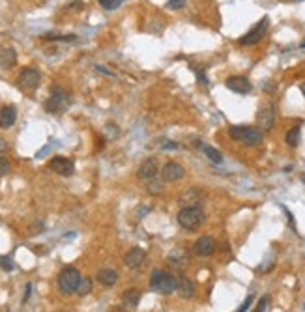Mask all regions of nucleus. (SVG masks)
<instances>
[{"instance_id": "1", "label": "nucleus", "mask_w": 305, "mask_h": 312, "mask_svg": "<svg viewBox=\"0 0 305 312\" xmlns=\"http://www.w3.org/2000/svg\"><path fill=\"white\" fill-rule=\"evenodd\" d=\"M228 136L234 142H241L243 146H258L264 140L262 129L251 126H232L228 128Z\"/></svg>"}, {"instance_id": "2", "label": "nucleus", "mask_w": 305, "mask_h": 312, "mask_svg": "<svg viewBox=\"0 0 305 312\" xmlns=\"http://www.w3.org/2000/svg\"><path fill=\"white\" fill-rule=\"evenodd\" d=\"M178 280H180V277H176L174 273H167L163 270H154L152 271V277H150V288L163 294V296H170V294H174L178 290Z\"/></svg>"}, {"instance_id": "3", "label": "nucleus", "mask_w": 305, "mask_h": 312, "mask_svg": "<svg viewBox=\"0 0 305 312\" xmlns=\"http://www.w3.org/2000/svg\"><path fill=\"white\" fill-rule=\"evenodd\" d=\"M204 219H206V215L200 206H184L176 215L178 224L184 228V230H189V232L199 230V228L202 226Z\"/></svg>"}, {"instance_id": "4", "label": "nucleus", "mask_w": 305, "mask_h": 312, "mask_svg": "<svg viewBox=\"0 0 305 312\" xmlns=\"http://www.w3.org/2000/svg\"><path fill=\"white\" fill-rule=\"evenodd\" d=\"M71 105V98L70 94L66 92L64 88H60V86H55L53 90H51V96L47 103H45V108H47V112L51 114H64Z\"/></svg>"}, {"instance_id": "5", "label": "nucleus", "mask_w": 305, "mask_h": 312, "mask_svg": "<svg viewBox=\"0 0 305 312\" xmlns=\"http://www.w3.org/2000/svg\"><path fill=\"white\" fill-rule=\"evenodd\" d=\"M81 278L83 277L75 268H66L58 275V288H60L62 294H73V292H77Z\"/></svg>"}, {"instance_id": "6", "label": "nucleus", "mask_w": 305, "mask_h": 312, "mask_svg": "<svg viewBox=\"0 0 305 312\" xmlns=\"http://www.w3.org/2000/svg\"><path fill=\"white\" fill-rule=\"evenodd\" d=\"M268 28H270V17H262L247 34L240 38V43L241 45H256L258 42H262V38L266 36Z\"/></svg>"}, {"instance_id": "7", "label": "nucleus", "mask_w": 305, "mask_h": 312, "mask_svg": "<svg viewBox=\"0 0 305 312\" xmlns=\"http://www.w3.org/2000/svg\"><path fill=\"white\" fill-rule=\"evenodd\" d=\"M40 80H42V75L36 68H25L17 77V86L25 92H32L40 86Z\"/></svg>"}, {"instance_id": "8", "label": "nucleus", "mask_w": 305, "mask_h": 312, "mask_svg": "<svg viewBox=\"0 0 305 312\" xmlns=\"http://www.w3.org/2000/svg\"><path fill=\"white\" fill-rule=\"evenodd\" d=\"M49 168L53 172H57L58 176L70 178L75 172V163L71 159H68V157H53L49 161Z\"/></svg>"}, {"instance_id": "9", "label": "nucleus", "mask_w": 305, "mask_h": 312, "mask_svg": "<svg viewBox=\"0 0 305 312\" xmlns=\"http://www.w3.org/2000/svg\"><path fill=\"white\" fill-rule=\"evenodd\" d=\"M159 174V161H157V157H148V159H144L139 166V170H137V176L141 178L142 182H150V180H154V178Z\"/></svg>"}, {"instance_id": "10", "label": "nucleus", "mask_w": 305, "mask_h": 312, "mask_svg": "<svg viewBox=\"0 0 305 312\" xmlns=\"http://www.w3.org/2000/svg\"><path fill=\"white\" fill-rule=\"evenodd\" d=\"M185 176V170L184 166L176 161H169V163L165 164L163 168H161V180L167 182V184H174V182H180L182 178Z\"/></svg>"}, {"instance_id": "11", "label": "nucleus", "mask_w": 305, "mask_h": 312, "mask_svg": "<svg viewBox=\"0 0 305 312\" xmlns=\"http://www.w3.org/2000/svg\"><path fill=\"white\" fill-rule=\"evenodd\" d=\"M256 124L258 128L264 129V131H270L275 124V106L273 105H264L260 106V110L256 114Z\"/></svg>"}, {"instance_id": "12", "label": "nucleus", "mask_w": 305, "mask_h": 312, "mask_svg": "<svg viewBox=\"0 0 305 312\" xmlns=\"http://www.w3.org/2000/svg\"><path fill=\"white\" fill-rule=\"evenodd\" d=\"M180 204L182 206H202L204 204V192L197 187H189L180 194Z\"/></svg>"}, {"instance_id": "13", "label": "nucleus", "mask_w": 305, "mask_h": 312, "mask_svg": "<svg viewBox=\"0 0 305 312\" xmlns=\"http://www.w3.org/2000/svg\"><path fill=\"white\" fill-rule=\"evenodd\" d=\"M215 242H213V238H210V236H202V238H199L197 242H195V245H193V252L197 256H200V258H204V256H212L213 252H215Z\"/></svg>"}, {"instance_id": "14", "label": "nucleus", "mask_w": 305, "mask_h": 312, "mask_svg": "<svg viewBox=\"0 0 305 312\" xmlns=\"http://www.w3.org/2000/svg\"><path fill=\"white\" fill-rule=\"evenodd\" d=\"M227 88L234 94H249L253 90V84L249 82L247 77H241V75H234V77L227 78Z\"/></svg>"}, {"instance_id": "15", "label": "nucleus", "mask_w": 305, "mask_h": 312, "mask_svg": "<svg viewBox=\"0 0 305 312\" xmlns=\"http://www.w3.org/2000/svg\"><path fill=\"white\" fill-rule=\"evenodd\" d=\"M146 260V252L141 247H133L128 254L124 256V264L128 266L129 270H139Z\"/></svg>"}, {"instance_id": "16", "label": "nucleus", "mask_w": 305, "mask_h": 312, "mask_svg": "<svg viewBox=\"0 0 305 312\" xmlns=\"http://www.w3.org/2000/svg\"><path fill=\"white\" fill-rule=\"evenodd\" d=\"M169 264L170 266H174V268H185L187 264H189V254H187V250L185 248H182V247H176L174 250H170L169 252Z\"/></svg>"}, {"instance_id": "17", "label": "nucleus", "mask_w": 305, "mask_h": 312, "mask_svg": "<svg viewBox=\"0 0 305 312\" xmlns=\"http://www.w3.org/2000/svg\"><path fill=\"white\" fill-rule=\"evenodd\" d=\"M17 120V108L14 105H8L0 110V128L10 129Z\"/></svg>"}, {"instance_id": "18", "label": "nucleus", "mask_w": 305, "mask_h": 312, "mask_svg": "<svg viewBox=\"0 0 305 312\" xmlns=\"http://www.w3.org/2000/svg\"><path fill=\"white\" fill-rule=\"evenodd\" d=\"M176 292L180 294V298L182 299H191L193 296H195V284H193V280H189L187 277H180Z\"/></svg>"}, {"instance_id": "19", "label": "nucleus", "mask_w": 305, "mask_h": 312, "mask_svg": "<svg viewBox=\"0 0 305 312\" xmlns=\"http://www.w3.org/2000/svg\"><path fill=\"white\" fill-rule=\"evenodd\" d=\"M98 282L111 288V286L118 282V273L114 270H100L98 271Z\"/></svg>"}, {"instance_id": "20", "label": "nucleus", "mask_w": 305, "mask_h": 312, "mask_svg": "<svg viewBox=\"0 0 305 312\" xmlns=\"http://www.w3.org/2000/svg\"><path fill=\"white\" fill-rule=\"evenodd\" d=\"M122 301L126 303V306H137L139 305V301H141V292L137 290V288H131V290H126L122 294Z\"/></svg>"}, {"instance_id": "21", "label": "nucleus", "mask_w": 305, "mask_h": 312, "mask_svg": "<svg viewBox=\"0 0 305 312\" xmlns=\"http://www.w3.org/2000/svg\"><path fill=\"white\" fill-rule=\"evenodd\" d=\"M299 138H301V128L299 126H294V128L288 129V133L284 135V142L290 146V148H296L299 144Z\"/></svg>"}, {"instance_id": "22", "label": "nucleus", "mask_w": 305, "mask_h": 312, "mask_svg": "<svg viewBox=\"0 0 305 312\" xmlns=\"http://www.w3.org/2000/svg\"><path fill=\"white\" fill-rule=\"evenodd\" d=\"M15 50L14 49H2L0 50V68H12L15 64Z\"/></svg>"}, {"instance_id": "23", "label": "nucleus", "mask_w": 305, "mask_h": 312, "mask_svg": "<svg viewBox=\"0 0 305 312\" xmlns=\"http://www.w3.org/2000/svg\"><path fill=\"white\" fill-rule=\"evenodd\" d=\"M200 150L204 152V156L208 157L212 163H215V164L223 163V156L219 154V150H215L213 146H208V144H202V146H200Z\"/></svg>"}, {"instance_id": "24", "label": "nucleus", "mask_w": 305, "mask_h": 312, "mask_svg": "<svg viewBox=\"0 0 305 312\" xmlns=\"http://www.w3.org/2000/svg\"><path fill=\"white\" fill-rule=\"evenodd\" d=\"M90 292H92V280H90L88 277H83L77 286V294L79 296H88Z\"/></svg>"}, {"instance_id": "25", "label": "nucleus", "mask_w": 305, "mask_h": 312, "mask_svg": "<svg viewBox=\"0 0 305 312\" xmlns=\"http://www.w3.org/2000/svg\"><path fill=\"white\" fill-rule=\"evenodd\" d=\"M43 40H49V42H75L77 40V36H55V34H47L43 36Z\"/></svg>"}, {"instance_id": "26", "label": "nucleus", "mask_w": 305, "mask_h": 312, "mask_svg": "<svg viewBox=\"0 0 305 312\" xmlns=\"http://www.w3.org/2000/svg\"><path fill=\"white\" fill-rule=\"evenodd\" d=\"M161 191H163V184H161V182H157L156 178H154V180H150L148 182V192L150 194H159Z\"/></svg>"}, {"instance_id": "27", "label": "nucleus", "mask_w": 305, "mask_h": 312, "mask_svg": "<svg viewBox=\"0 0 305 312\" xmlns=\"http://www.w3.org/2000/svg\"><path fill=\"white\" fill-rule=\"evenodd\" d=\"M0 268L4 271H14V260L10 256H0Z\"/></svg>"}, {"instance_id": "28", "label": "nucleus", "mask_w": 305, "mask_h": 312, "mask_svg": "<svg viewBox=\"0 0 305 312\" xmlns=\"http://www.w3.org/2000/svg\"><path fill=\"white\" fill-rule=\"evenodd\" d=\"M122 2H124V0H100V4L105 8V10H116Z\"/></svg>"}, {"instance_id": "29", "label": "nucleus", "mask_w": 305, "mask_h": 312, "mask_svg": "<svg viewBox=\"0 0 305 312\" xmlns=\"http://www.w3.org/2000/svg\"><path fill=\"white\" fill-rule=\"evenodd\" d=\"M10 161H8L6 157H0V176H6L8 172H10Z\"/></svg>"}, {"instance_id": "30", "label": "nucleus", "mask_w": 305, "mask_h": 312, "mask_svg": "<svg viewBox=\"0 0 305 312\" xmlns=\"http://www.w3.org/2000/svg\"><path fill=\"white\" fill-rule=\"evenodd\" d=\"M268 305H270V296H264V298L258 301V305H256L255 310L256 312H264L266 308H268Z\"/></svg>"}, {"instance_id": "31", "label": "nucleus", "mask_w": 305, "mask_h": 312, "mask_svg": "<svg viewBox=\"0 0 305 312\" xmlns=\"http://www.w3.org/2000/svg\"><path fill=\"white\" fill-rule=\"evenodd\" d=\"M185 6V0H169L167 2V8L169 10H182Z\"/></svg>"}, {"instance_id": "32", "label": "nucleus", "mask_w": 305, "mask_h": 312, "mask_svg": "<svg viewBox=\"0 0 305 312\" xmlns=\"http://www.w3.org/2000/svg\"><path fill=\"white\" fill-rule=\"evenodd\" d=\"M253 299H255V296H249V298L243 301V305L238 308V312H245V310H247L249 306H251V303H253Z\"/></svg>"}, {"instance_id": "33", "label": "nucleus", "mask_w": 305, "mask_h": 312, "mask_svg": "<svg viewBox=\"0 0 305 312\" xmlns=\"http://www.w3.org/2000/svg\"><path fill=\"white\" fill-rule=\"evenodd\" d=\"M197 78H199V84L208 86V77H206V75L200 70H197Z\"/></svg>"}, {"instance_id": "34", "label": "nucleus", "mask_w": 305, "mask_h": 312, "mask_svg": "<svg viewBox=\"0 0 305 312\" xmlns=\"http://www.w3.org/2000/svg\"><path fill=\"white\" fill-rule=\"evenodd\" d=\"M96 71H100V73H105V75H109V77H114V73H113V71L105 70L103 66H96Z\"/></svg>"}, {"instance_id": "35", "label": "nucleus", "mask_w": 305, "mask_h": 312, "mask_svg": "<svg viewBox=\"0 0 305 312\" xmlns=\"http://www.w3.org/2000/svg\"><path fill=\"white\" fill-rule=\"evenodd\" d=\"M4 152H8V142H6V138L0 136V154H4Z\"/></svg>"}, {"instance_id": "36", "label": "nucleus", "mask_w": 305, "mask_h": 312, "mask_svg": "<svg viewBox=\"0 0 305 312\" xmlns=\"http://www.w3.org/2000/svg\"><path fill=\"white\" fill-rule=\"evenodd\" d=\"M161 148H163V150H172V148L176 150V148H178V144H176V142H167V144H163Z\"/></svg>"}, {"instance_id": "37", "label": "nucleus", "mask_w": 305, "mask_h": 312, "mask_svg": "<svg viewBox=\"0 0 305 312\" xmlns=\"http://www.w3.org/2000/svg\"><path fill=\"white\" fill-rule=\"evenodd\" d=\"M30 290H32V284H27V294H25V301L30 298Z\"/></svg>"}, {"instance_id": "38", "label": "nucleus", "mask_w": 305, "mask_h": 312, "mask_svg": "<svg viewBox=\"0 0 305 312\" xmlns=\"http://www.w3.org/2000/svg\"><path fill=\"white\" fill-rule=\"evenodd\" d=\"M299 90H301V94H303V98H305V82H301V84H299Z\"/></svg>"}, {"instance_id": "39", "label": "nucleus", "mask_w": 305, "mask_h": 312, "mask_svg": "<svg viewBox=\"0 0 305 312\" xmlns=\"http://www.w3.org/2000/svg\"><path fill=\"white\" fill-rule=\"evenodd\" d=\"M301 49H305V42H303V43H301Z\"/></svg>"}, {"instance_id": "40", "label": "nucleus", "mask_w": 305, "mask_h": 312, "mask_svg": "<svg viewBox=\"0 0 305 312\" xmlns=\"http://www.w3.org/2000/svg\"><path fill=\"white\" fill-rule=\"evenodd\" d=\"M294 2H301V0H294Z\"/></svg>"}]
</instances>
